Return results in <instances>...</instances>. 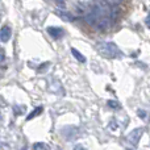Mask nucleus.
Returning a JSON list of instances; mask_svg holds the SVG:
<instances>
[{"instance_id":"nucleus-3","label":"nucleus","mask_w":150,"mask_h":150,"mask_svg":"<svg viewBox=\"0 0 150 150\" xmlns=\"http://www.w3.org/2000/svg\"><path fill=\"white\" fill-rule=\"evenodd\" d=\"M11 36H12V30H11L9 26H3L1 30H0V41L8 42L11 40Z\"/></svg>"},{"instance_id":"nucleus-11","label":"nucleus","mask_w":150,"mask_h":150,"mask_svg":"<svg viewBox=\"0 0 150 150\" xmlns=\"http://www.w3.org/2000/svg\"><path fill=\"white\" fill-rule=\"evenodd\" d=\"M108 107H111V108H116V109H119V103L117 101H115V100H109L108 101Z\"/></svg>"},{"instance_id":"nucleus-5","label":"nucleus","mask_w":150,"mask_h":150,"mask_svg":"<svg viewBox=\"0 0 150 150\" xmlns=\"http://www.w3.org/2000/svg\"><path fill=\"white\" fill-rule=\"evenodd\" d=\"M63 136H65L66 138H74L75 136H78V129L76 128H74V127H70V128H65L63 129Z\"/></svg>"},{"instance_id":"nucleus-8","label":"nucleus","mask_w":150,"mask_h":150,"mask_svg":"<svg viewBox=\"0 0 150 150\" xmlns=\"http://www.w3.org/2000/svg\"><path fill=\"white\" fill-rule=\"evenodd\" d=\"M57 13L61 18H63V20H66V21H73L74 20L73 16L69 15V13H66V12H63V11H57Z\"/></svg>"},{"instance_id":"nucleus-15","label":"nucleus","mask_w":150,"mask_h":150,"mask_svg":"<svg viewBox=\"0 0 150 150\" xmlns=\"http://www.w3.org/2000/svg\"><path fill=\"white\" fill-rule=\"evenodd\" d=\"M145 23H146V25H148V26H150V13H149V15H148V17H146Z\"/></svg>"},{"instance_id":"nucleus-16","label":"nucleus","mask_w":150,"mask_h":150,"mask_svg":"<svg viewBox=\"0 0 150 150\" xmlns=\"http://www.w3.org/2000/svg\"><path fill=\"white\" fill-rule=\"evenodd\" d=\"M1 15H3V8H1V4H0V18H1Z\"/></svg>"},{"instance_id":"nucleus-10","label":"nucleus","mask_w":150,"mask_h":150,"mask_svg":"<svg viewBox=\"0 0 150 150\" xmlns=\"http://www.w3.org/2000/svg\"><path fill=\"white\" fill-rule=\"evenodd\" d=\"M33 149H49V146L45 145V144H42V142H37V144L33 145Z\"/></svg>"},{"instance_id":"nucleus-1","label":"nucleus","mask_w":150,"mask_h":150,"mask_svg":"<svg viewBox=\"0 0 150 150\" xmlns=\"http://www.w3.org/2000/svg\"><path fill=\"white\" fill-rule=\"evenodd\" d=\"M98 50L99 53H101V55H104L105 58H119L122 55V53L120 52V49L113 44V42L103 41L98 44Z\"/></svg>"},{"instance_id":"nucleus-13","label":"nucleus","mask_w":150,"mask_h":150,"mask_svg":"<svg viewBox=\"0 0 150 150\" xmlns=\"http://www.w3.org/2000/svg\"><path fill=\"white\" fill-rule=\"evenodd\" d=\"M55 3H57L59 7H62V8H65V0H54Z\"/></svg>"},{"instance_id":"nucleus-14","label":"nucleus","mask_w":150,"mask_h":150,"mask_svg":"<svg viewBox=\"0 0 150 150\" xmlns=\"http://www.w3.org/2000/svg\"><path fill=\"white\" fill-rule=\"evenodd\" d=\"M138 116H140V117H142V119H144V117L146 116V113H145V112H142V111H141V109H140V111H138Z\"/></svg>"},{"instance_id":"nucleus-12","label":"nucleus","mask_w":150,"mask_h":150,"mask_svg":"<svg viewBox=\"0 0 150 150\" xmlns=\"http://www.w3.org/2000/svg\"><path fill=\"white\" fill-rule=\"evenodd\" d=\"M4 59H5V53H4V50L0 47V62H3Z\"/></svg>"},{"instance_id":"nucleus-4","label":"nucleus","mask_w":150,"mask_h":150,"mask_svg":"<svg viewBox=\"0 0 150 150\" xmlns=\"http://www.w3.org/2000/svg\"><path fill=\"white\" fill-rule=\"evenodd\" d=\"M46 32L53 37V38H59V37H62V34H63L62 29L57 28V26H50V28L46 29Z\"/></svg>"},{"instance_id":"nucleus-2","label":"nucleus","mask_w":150,"mask_h":150,"mask_svg":"<svg viewBox=\"0 0 150 150\" xmlns=\"http://www.w3.org/2000/svg\"><path fill=\"white\" fill-rule=\"evenodd\" d=\"M142 133H144V129H142V128H137V129L132 130V132H130L129 134L127 136L128 142L133 144V145H137L138 141H140L141 137H142Z\"/></svg>"},{"instance_id":"nucleus-7","label":"nucleus","mask_w":150,"mask_h":150,"mask_svg":"<svg viewBox=\"0 0 150 150\" xmlns=\"http://www.w3.org/2000/svg\"><path fill=\"white\" fill-rule=\"evenodd\" d=\"M71 53H73V55L75 57V59H76V61H79V62H82V63H84V62H86L84 55H83L82 53L78 52L76 49H71Z\"/></svg>"},{"instance_id":"nucleus-9","label":"nucleus","mask_w":150,"mask_h":150,"mask_svg":"<svg viewBox=\"0 0 150 150\" xmlns=\"http://www.w3.org/2000/svg\"><path fill=\"white\" fill-rule=\"evenodd\" d=\"M24 111H25V107L24 105H15L13 107V112H15V115H17V116L23 113Z\"/></svg>"},{"instance_id":"nucleus-6","label":"nucleus","mask_w":150,"mask_h":150,"mask_svg":"<svg viewBox=\"0 0 150 150\" xmlns=\"http://www.w3.org/2000/svg\"><path fill=\"white\" fill-rule=\"evenodd\" d=\"M42 111H44V108H42V107H37V108H34V111H32L28 115L26 120H32V119H34V117H37L38 115L42 113Z\"/></svg>"},{"instance_id":"nucleus-17","label":"nucleus","mask_w":150,"mask_h":150,"mask_svg":"<svg viewBox=\"0 0 150 150\" xmlns=\"http://www.w3.org/2000/svg\"><path fill=\"white\" fill-rule=\"evenodd\" d=\"M1 117H3V116H1V112H0V120H1Z\"/></svg>"}]
</instances>
